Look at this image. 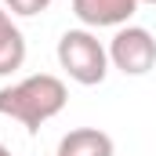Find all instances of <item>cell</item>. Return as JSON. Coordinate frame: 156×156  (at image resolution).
Instances as JSON below:
<instances>
[{"mask_svg":"<svg viewBox=\"0 0 156 156\" xmlns=\"http://www.w3.org/2000/svg\"><path fill=\"white\" fill-rule=\"evenodd\" d=\"M26 62V37L11 22V15L0 7V76H11Z\"/></svg>","mask_w":156,"mask_h":156,"instance_id":"obj_6","label":"cell"},{"mask_svg":"<svg viewBox=\"0 0 156 156\" xmlns=\"http://www.w3.org/2000/svg\"><path fill=\"white\" fill-rule=\"evenodd\" d=\"M58 66L73 83L94 87L109 73V47H102L91 29H66L58 37Z\"/></svg>","mask_w":156,"mask_h":156,"instance_id":"obj_2","label":"cell"},{"mask_svg":"<svg viewBox=\"0 0 156 156\" xmlns=\"http://www.w3.org/2000/svg\"><path fill=\"white\" fill-rule=\"evenodd\" d=\"M109 62L123 76H145L156 69V40L142 26H120L116 37L109 40Z\"/></svg>","mask_w":156,"mask_h":156,"instance_id":"obj_3","label":"cell"},{"mask_svg":"<svg viewBox=\"0 0 156 156\" xmlns=\"http://www.w3.org/2000/svg\"><path fill=\"white\" fill-rule=\"evenodd\" d=\"M66 102L69 91L55 73H33L11 87H0V116L18 120L29 134H37L40 123H47L51 116H58Z\"/></svg>","mask_w":156,"mask_h":156,"instance_id":"obj_1","label":"cell"},{"mask_svg":"<svg viewBox=\"0 0 156 156\" xmlns=\"http://www.w3.org/2000/svg\"><path fill=\"white\" fill-rule=\"evenodd\" d=\"M0 156H11V149H7V145H0Z\"/></svg>","mask_w":156,"mask_h":156,"instance_id":"obj_8","label":"cell"},{"mask_svg":"<svg viewBox=\"0 0 156 156\" xmlns=\"http://www.w3.org/2000/svg\"><path fill=\"white\" fill-rule=\"evenodd\" d=\"M138 11V0H73V15L87 29H105V26H127L131 15Z\"/></svg>","mask_w":156,"mask_h":156,"instance_id":"obj_4","label":"cell"},{"mask_svg":"<svg viewBox=\"0 0 156 156\" xmlns=\"http://www.w3.org/2000/svg\"><path fill=\"white\" fill-rule=\"evenodd\" d=\"M138 4H156V0H138Z\"/></svg>","mask_w":156,"mask_h":156,"instance_id":"obj_9","label":"cell"},{"mask_svg":"<svg viewBox=\"0 0 156 156\" xmlns=\"http://www.w3.org/2000/svg\"><path fill=\"white\" fill-rule=\"evenodd\" d=\"M4 4H7L11 15H22V18H33V15L51 7V0H4Z\"/></svg>","mask_w":156,"mask_h":156,"instance_id":"obj_7","label":"cell"},{"mask_svg":"<svg viewBox=\"0 0 156 156\" xmlns=\"http://www.w3.org/2000/svg\"><path fill=\"white\" fill-rule=\"evenodd\" d=\"M58 156H113V138L98 127H76L58 142Z\"/></svg>","mask_w":156,"mask_h":156,"instance_id":"obj_5","label":"cell"}]
</instances>
